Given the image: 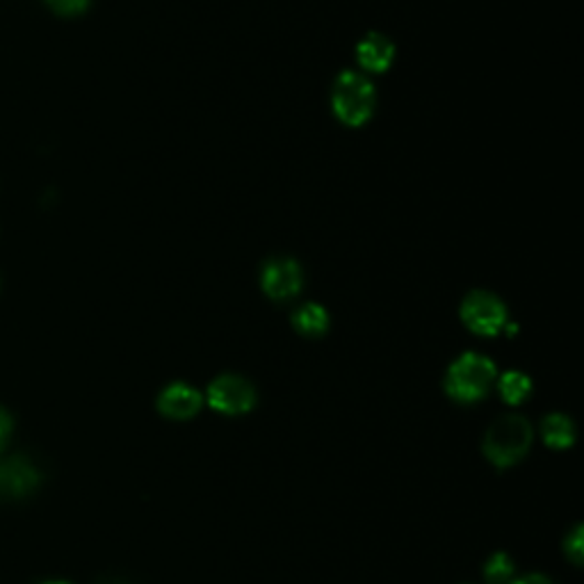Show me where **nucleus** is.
<instances>
[{
    "label": "nucleus",
    "instance_id": "1",
    "mask_svg": "<svg viewBox=\"0 0 584 584\" xmlns=\"http://www.w3.org/2000/svg\"><path fill=\"white\" fill-rule=\"evenodd\" d=\"M532 445V425L523 415H502L484 434L486 459L498 468L521 462Z\"/></svg>",
    "mask_w": 584,
    "mask_h": 584
},
{
    "label": "nucleus",
    "instance_id": "2",
    "mask_svg": "<svg viewBox=\"0 0 584 584\" xmlns=\"http://www.w3.org/2000/svg\"><path fill=\"white\" fill-rule=\"evenodd\" d=\"M496 366L489 356L468 352L462 354L457 361H454L445 375V391L452 400L457 402H477L486 393H489L491 383L496 381Z\"/></svg>",
    "mask_w": 584,
    "mask_h": 584
},
{
    "label": "nucleus",
    "instance_id": "3",
    "mask_svg": "<svg viewBox=\"0 0 584 584\" xmlns=\"http://www.w3.org/2000/svg\"><path fill=\"white\" fill-rule=\"evenodd\" d=\"M375 87L372 83L359 72H343L336 78L332 106L336 117L347 126H361L375 112Z\"/></svg>",
    "mask_w": 584,
    "mask_h": 584
},
{
    "label": "nucleus",
    "instance_id": "4",
    "mask_svg": "<svg viewBox=\"0 0 584 584\" xmlns=\"http://www.w3.org/2000/svg\"><path fill=\"white\" fill-rule=\"evenodd\" d=\"M462 320L477 336H498L507 324V309L491 292L475 290L462 304Z\"/></svg>",
    "mask_w": 584,
    "mask_h": 584
},
{
    "label": "nucleus",
    "instance_id": "5",
    "mask_svg": "<svg viewBox=\"0 0 584 584\" xmlns=\"http://www.w3.org/2000/svg\"><path fill=\"white\" fill-rule=\"evenodd\" d=\"M208 402L215 411L226 415L247 413L256 404L253 386L238 375H221L208 388Z\"/></svg>",
    "mask_w": 584,
    "mask_h": 584
},
{
    "label": "nucleus",
    "instance_id": "6",
    "mask_svg": "<svg viewBox=\"0 0 584 584\" xmlns=\"http://www.w3.org/2000/svg\"><path fill=\"white\" fill-rule=\"evenodd\" d=\"M302 268L292 258H274L261 274L263 290L272 300H290L302 290Z\"/></svg>",
    "mask_w": 584,
    "mask_h": 584
},
{
    "label": "nucleus",
    "instance_id": "7",
    "mask_svg": "<svg viewBox=\"0 0 584 584\" xmlns=\"http://www.w3.org/2000/svg\"><path fill=\"white\" fill-rule=\"evenodd\" d=\"M158 407L170 418L185 420L202 409V393L194 391V388L187 383H172L162 391Z\"/></svg>",
    "mask_w": 584,
    "mask_h": 584
},
{
    "label": "nucleus",
    "instance_id": "8",
    "mask_svg": "<svg viewBox=\"0 0 584 584\" xmlns=\"http://www.w3.org/2000/svg\"><path fill=\"white\" fill-rule=\"evenodd\" d=\"M40 473L25 459H8L0 464V494L6 496H25L35 489Z\"/></svg>",
    "mask_w": 584,
    "mask_h": 584
},
{
    "label": "nucleus",
    "instance_id": "9",
    "mask_svg": "<svg viewBox=\"0 0 584 584\" xmlns=\"http://www.w3.org/2000/svg\"><path fill=\"white\" fill-rule=\"evenodd\" d=\"M396 57V46L391 40H386L379 32H370L366 40H361V44L356 46V60L364 69L381 74L393 64Z\"/></svg>",
    "mask_w": 584,
    "mask_h": 584
},
{
    "label": "nucleus",
    "instance_id": "10",
    "mask_svg": "<svg viewBox=\"0 0 584 584\" xmlns=\"http://www.w3.org/2000/svg\"><path fill=\"white\" fill-rule=\"evenodd\" d=\"M543 443L553 450H566L575 443V425L564 413H550L541 425Z\"/></svg>",
    "mask_w": 584,
    "mask_h": 584
},
{
    "label": "nucleus",
    "instance_id": "11",
    "mask_svg": "<svg viewBox=\"0 0 584 584\" xmlns=\"http://www.w3.org/2000/svg\"><path fill=\"white\" fill-rule=\"evenodd\" d=\"M292 322H295V329L300 334L315 338L329 329V313L324 311L320 304H306L295 313Z\"/></svg>",
    "mask_w": 584,
    "mask_h": 584
},
{
    "label": "nucleus",
    "instance_id": "12",
    "mask_svg": "<svg viewBox=\"0 0 584 584\" xmlns=\"http://www.w3.org/2000/svg\"><path fill=\"white\" fill-rule=\"evenodd\" d=\"M498 386H500V396L509 404H521L532 393V381H530V377L523 375V372H518V370L505 372Z\"/></svg>",
    "mask_w": 584,
    "mask_h": 584
},
{
    "label": "nucleus",
    "instance_id": "13",
    "mask_svg": "<svg viewBox=\"0 0 584 584\" xmlns=\"http://www.w3.org/2000/svg\"><path fill=\"white\" fill-rule=\"evenodd\" d=\"M484 577L489 584H509L513 580V562L507 553H496L484 564Z\"/></svg>",
    "mask_w": 584,
    "mask_h": 584
},
{
    "label": "nucleus",
    "instance_id": "14",
    "mask_svg": "<svg viewBox=\"0 0 584 584\" xmlns=\"http://www.w3.org/2000/svg\"><path fill=\"white\" fill-rule=\"evenodd\" d=\"M564 550L571 562L584 566V526H577L575 530H571V534L564 541Z\"/></svg>",
    "mask_w": 584,
    "mask_h": 584
},
{
    "label": "nucleus",
    "instance_id": "15",
    "mask_svg": "<svg viewBox=\"0 0 584 584\" xmlns=\"http://www.w3.org/2000/svg\"><path fill=\"white\" fill-rule=\"evenodd\" d=\"M46 3L60 14H80L89 6V0H46Z\"/></svg>",
    "mask_w": 584,
    "mask_h": 584
},
{
    "label": "nucleus",
    "instance_id": "16",
    "mask_svg": "<svg viewBox=\"0 0 584 584\" xmlns=\"http://www.w3.org/2000/svg\"><path fill=\"white\" fill-rule=\"evenodd\" d=\"M10 432H12V423H10V415L0 409V447H3L10 439Z\"/></svg>",
    "mask_w": 584,
    "mask_h": 584
},
{
    "label": "nucleus",
    "instance_id": "17",
    "mask_svg": "<svg viewBox=\"0 0 584 584\" xmlns=\"http://www.w3.org/2000/svg\"><path fill=\"white\" fill-rule=\"evenodd\" d=\"M509 584H553V582H550L545 575H541V573H528V575H523V577H516V580H511Z\"/></svg>",
    "mask_w": 584,
    "mask_h": 584
},
{
    "label": "nucleus",
    "instance_id": "18",
    "mask_svg": "<svg viewBox=\"0 0 584 584\" xmlns=\"http://www.w3.org/2000/svg\"><path fill=\"white\" fill-rule=\"evenodd\" d=\"M51 584H64V582H51Z\"/></svg>",
    "mask_w": 584,
    "mask_h": 584
}]
</instances>
